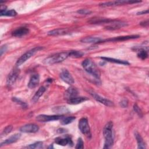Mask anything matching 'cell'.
Instances as JSON below:
<instances>
[{"mask_svg": "<svg viewBox=\"0 0 149 149\" xmlns=\"http://www.w3.org/2000/svg\"><path fill=\"white\" fill-rule=\"evenodd\" d=\"M19 73L20 70L18 68H15L10 72V73L8 76L6 80V83L8 86H11L15 83L19 76Z\"/></svg>", "mask_w": 149, "mask_h": 149, "instance_id": "52a82bcc", "label": "cell"}, {"mask_svg": "<svg viewBox=\"0 0 149 149\" xmlns=\"http://www.w3.org/2000/svg\"><path fill=\"white\" fill-rule=\"evenodd\" d=\"M53 148V146H52V145H51L49 147H48V148Z\"/></svg>", "mask_w": 149, "mask_h": 149, "instance_id": "60d3db41", "label": "cell"}, {"mask_svg": "<svg viewBox=\"0 0 149 149\" xmlns=\"http://www.w3.org/2000/svg\"><path fill=\"white\" fill-rule=\"evenodd\" d=\"M148 49L145 48H139L137 52V56L141 59H146L148 57Z\"/></svg>", "mask_w": 149, "mask_h": 149, "instance_id": "4316f807", "label": "cell"}, {"mask_svg": "<svg viewBox=\"0 0 149 149\" xmlns=\"http://www.w3.org/2000/svg\"><path fill=\"white\" fill-rule=\"evenodd\" d=\"M81 41L84 43H98L101 42L102 41V40L100 37H86L81 39Z\"/></svg>", "mask_w": 149, "mask_h": 149, "instance_id": "603a6c76", "label": "cell"}, {"mask_svg": "<svg viewBox=\"0 0 149 149\" xmlns=\"http://www.w3.org/2000/svg\"><path fill=\"white\" fill-rule=\"evenodd\" d=\"M89 93H90V94L98 102L105 105V106H107V107H113L114 105L112 101L105 98H104L101 96H100V95H98V94H97L96 93H95L94 91H89Z\"/></svg>", "mask_w": 149, "mask_h": 149, "instance_id": "8992f818", "label": "cell"}, {"mask_svg": "<svg viewBox=\"0 0 149 149\" xmlns=\"http://www.w3.org/2000/svg\"><path fill=\"white\" fill-rule=\"evenodd\" d=\"M20 137H21V134L20 133H16L15 134H13L11 136H10L9 138L6 139L5 141L2 142L0 144V147H1L5 145H8V144L15 143L20 138Z\"/></svg>", "mask_w": 149, "mask_h": 149, "instance_id": "2e32d148", "label": "cell"}, {"mask_svg": "<svg viewBox=\"0 0 149 149\" xmlns=\"http://www.w3.org/2000/svg\"><path fill=\"white\" fill-rule=\"evenodd\" d=\"M100 58L105 61L109 62H112L115 63H118V64H122V65H129V63L124 60H121V59H115V58H109V57H100Z\"/></svg>", "mask_w": 149, "mask_h": 149, "instance_id": "d6986e66", "label": "cell"}, {"mask_svg": "<svg viewBox=\"0 0 149 149\" xmlns=\"http://www.w3.org/2000/svg\"><path fill=\"white\" fill-rule=\"evenodd\" d=\"M12 128H13V127H12V125H9V126H8L7 127H6L4 129V130H3V132H2V133H1V135H2V136H5V135H6V134H9V133L12 131Z\"/></svg>", "mask_w": 149, "mask_h": 149, "instance_id": "1f68e13d", "label": "cell"}, {"mask_svg": "<svg viewBox=\"0 0 149 149\" xmlns=\"http://www.w3.org/2000/svg\"><path fill=\"white\" fill-rule=\"evenodd\" d=\"M77 12L80 15H90L92 13V12L91 10H90L89 9H80L79 10L77 11Z\"/></svg>", "mask_w": 149, "mask_h": 149, "instance_id": "d6a6232c", "label": "cell"}, {"mask_svg": "<svg viewBox=\"0 0 149 149\" xmlns=\"http://www.w3.org/2000/svg\"><path fill=\"white\" fill-rule=\"evenodd\" d=\"M41 49H42V48L40 47H36L33 48L27 51L26 53H24L23 55H22L17 59V61L16 62V65L17 66H20L22 64H23L24 62H25L27 59H29L30 58H31L36 52H37L38 51H40Z\"/></svg>", "mask_w": 149, "mask_h": 149, "instance_id": "277c9868", "label": "cell"}, {"mask_svg": "<svg viewBox=\"0 0 149 149\" xmlns=\"http://www.w3.org/2000/svg\"><path fill=\"white\" fill-rule=\"evenodd\" d=\"M43 146V143L42 141H37L33 144H30L27 147L30 148H41Z\"/></svg>", "mask_w": 149, "mask_h": 149, "instance_id": "f546056e", "label": "cell"}, {"mask_svg": "<svg viewBox=\"0 0 149 149\" xmlns=\"http://www.w3.org/2000/svg\"><path fill=\"white\" fill-rule=\"evenodd\" d=\"M108 23L109 24L107 26H106V29L109 30H115L127 26V24L125 22H123L119 20H112Z\"/></svg>", "mask_w": 149, "mask_h": 149, "instance_id": "4fadbf2b", "label": "cell"}, {"mask_svg": "<svg viewBox=\"0 0 149 149\" xmlns=\"http://www.w3.org/2000/svg\"><path fill=\"white\" fill-rule=\"evenodd\" d=\"M55 143L58 145L62 146H65L67 145L72 146L73 144L72 139L69 136L56 137L55 139Z\"/></svg>", "mask_w": 149, "mask_h": 149, "instance_id": "30bf717a", "label": "cell"}, {"mask_svg": "<svg viewBox=\"0 0 149 149\" xmlns=\"http://www.w3.org/2000/svg\"><path fill=\"white\" fill-rule=\"evenodd\" d=\"M38 130V126L34 123L27 124L20 128V131L23 133H36Z\"/></svg>", "mask_w": 149, "mask_h": 149, "instance_id": "8fae6325", "label": "cell"}, {"mask_svg": "<svg viewBox=\"0 0 149 149\" xmlns=\"http://www.w3.org/2000/svg\"><path fill=\"white\" fill-rule=\"evenodd\" d=\"M88 98L84 97H75L73 98H72L70 99H69L67 100V102L69 104L74 105V104H80L86 100H87Z\"/></svg>", "mask_w": 149, "mask_h": 149, "instance_id": "ffe728a7", "label": "cell"}, {"mask_svg": "<svg viewBox=\"0 0 149 149\" xmlns=\"http://www.w3.org/2000/svg\"><path fill=\"white\" fill-rule=\"evenodd\" d=\"M60 77L64 82L68 84H72L74 83V79L73 77L66 69H64L61 72Z\"/></svg>", "mask_w": 149, "mask_h": 149, "instance_id": "7c38bea8", "label": "cell"}, {"mask_svg": "<svg viewBox=\"0 0 149 149\" xmlns=\"http://www.w3.org/2000/svg\"><path fill=\"white\" fill-rule=\"evenodd\" d=\"M84 55V53L79 51H72L69 52V56L73 58L81 57Z\"/></svg>", "mask_w": 149, "mask_h": 149, "instance_id": "f1b7e54d", "label": "cell"}, {"mask_svg": "<svg viewBox=\"0 0 149 149\" xmlns=\"http://www.w3.org/2000/svg\"><path fill=\"white\" fill-rule=\"evenodd\" d=\"M134 136L136 137V139L137 140V148H146V143L144 141L143 138L141 137V136H140V134L137 133V132H136L134 133Z\"/></svg>", "mask_w": 149, "mask_h": 149, "instance_id": "cb8c5ba5", "label": "cell"}, {"mask_svg": "<svg viewBox=\"0 0 149 149\" xmlns=\"http://www.w3.org/2000/svg\"><path fill=\"white\" fill-rule=\"evenodd\" d=\"M112 127L113 123L111 121L108 122L104 127L103 135L105 138L104 148H109L111 147L113 144Z\"/></svg>", "mask_w": 149, "mask_h": 149, "instance_id": "6da1fadb", "label": "cell"}, {"mask_svg": "<svg viewBox=\"0 0 149 149\" xmlns=\"http://www.w3.org/2000/svg\"><path fill=\"white\" fill-rule=\"evenodd\" d=\"M17 15V12L14 9L6 10V9H1V16H15Z\"/></svg>", "mask_w": 149, "mask_h": 149, "instance_id": "484cf974", "label": "cell"}, {"mask_svg": "<svg viewBox=\"0 0 149 149\" xmlns=\"http://www.w3.org/2000/svg\"><path fill=\"white\" fill-rule=\"evenodd\" d=\"M45 90L46 88L43 87V86H41L39 88V89L36 91V93H35V94L34 95V96L32 98V101L33 102H36L38 99L40 98V97L44 93V92L45 91Z\"/></svg>", "mask_w": 149, "mask_h": 149, "instance_id": "d4e9b609", "label": "cell"}, {"mask_svg": "<svg viewBox=\"0 0 149 149\" xmlns=\"http://www.w3.org/2000/svg\"><path fill=\"white\" fill-rule=\"evenodd\" d=\"M29 29L26 27H20L14 30L12 32V35L14 37H21L22 36H24L27 34L29 33Z\"/></svg>", "mask_w": 149, "mask_h": 149, "instance_id": "ac0fdd59", "label": "cell"}, {"mask_svg": "<svg viewBox=\"0 0 149 149\" xmlns=\"http://www.w3.org/2000/svg\"><path fill=\"white\" fill-rule=\"evenodd\" d=\"M148 12V10H142V11H140V12H139L137 13V15H144V14H147Z\"/></svg>", "mask_w": 149, "mask_h": 149, "instance_id": "f35d334b", "label": "cell"}, {"mask_svg": "<svg viewBox=\"0 0 149 149\" xmlns=\"http://www.w3.org/2000/svg\"><path fill=\"white\" fill-rule=\"evenodd\" d=\"M78 127L80 131L88 137H91L90 128L88 125L87 119L86 118H82L80 119L78 124Z\"/></svg>", "mask_w": 149, "mask_h": 149, "instance_id": "5b68a950", "label": "cell"}, {"mask_svg": "<svg viewBox=\"0 0 149 149\" xmlns=\"http://www.w3.org/2000/svg\"><path fill=\"white\" fill-rule=\"evenodd\" d=\"M140 1H112V2H103L100 3V6L102 7H107V6H116L120 5H124L127 3H139Z\"/></svg>", "mask_w": 149, "mask_h": 149, "instance_id": "9c48e42d", "label": "cell"}, {"mask_svg": "<svg viewBox=\"0 0 149 149\" xmlns=\"http://www.w3.org/2000/svg\"><path fill=\"white\" fill-rule=\"evenodd\" d=\"M7 49V47L6 45H2L1 48V50H0V52H1V55H2L3 53L5 52Z\"/></svg>", "mask_w": 149, "mask_h": 149, "instance_id": "74e56055", "label": "cell"}, {"mask_svg": "<svg viewBox=\"0 0 149 149\" xmlns=\"http://www.w3.org/2000/svg\"><path fill=\"white\" fill-rule=\"evenodd\" d=\"M128 105V101L126 98H124L121 100L120 102V105L123 108H126L127 107Z\"/></svg>", "mask_w": 149, "mask_h": 149, "instance_id": "8d00e7d4", "label": "cell"}, {"mask_svg": "<svg viewBox=\"0 0 149 149\" xmlns=\"http://www.w3.org/2000/svg\"><path fill=\"white\" fill-rule=\"evenodd\" d=\"M69 56V52H62L55 54L47 57L44 60V63L48 65H52L61 62Z\"/></svg>", "mask_w": 149, "mask_h": 149, "instance_id": "3957f363", "label": "cell"}, {"mask_svg": "<svg viewBox=\"0 0 149 149\" xmlns=\"http://www.w3.org/2000/svg\"><path fill=\"white\" fill-rule=\"evenodd\" d=\"M133 109H134V111L138 114V115H139V116L142 117V116H143V113H142L141 109H140V108L137 106V104H134V106H133Z\"/></svg>", "mask_w": 149, "mask_h": 149, "instance_id": "d590c367", "label": "cell"}, {"mask_svg": "<svg viewBox=\"0 0 149 149\" xmlns=\"http://www.w3.org/2000/svg\"><path fill=\"white\" fill-rule=\"evenodd\" d=\"M68 33V30L67 29H57L49 31L48 34L49 36H60L64 35Z\"/></svg>", "mask_w": 149, "mask_h": 149, "instance_id": "7402d4cb", "label": "cell"}, {"mask_svg": "<svg viewBox=\"0 0 149 149\" xmlns=\"http://www.w3.org/2000/svg\"><path fill=\"white\" fill-rule=\"evenodd\" d=\"M66 132V130L63 128H60L57 130V132L59 133H65Z\"/></svg>", "mask_w": 149, "mask_h": 149, "instance_id": "ab89813d", "label": "cell"}, {"mask_svg": "<svg viewBox=\"0 0 149 149\" xmlns=\"http://www.w3.org/2000/svg\"><path fill=\"white\" fill-rule=\"evenodd\" d=\"M63 117L62 115H39L36 117V120L38 122H49L53 120H56L61 119Z\"/></svg>", "mask_w": 149, "mask_h": 149, "instance_id": "ba28073f", "label": "cell"}, {"mask_svg": "<svg viewBox=\"0 0 149 149\" xmlns=\"http://www.w3.org/2000/svg\"><path fill=\"white\" fill-rule=\"evenodd\" d=\"M139 36L138 35H131V36H120V37H113L112 38H109L105 40H102V41H125V40H128L131 39H134L139 38Z\"/></svg>", "mask_w": 149, "mask_h": 149, "instance_id": "9a60e30c", "label": "cell"}, {"mask_svg": "<svg viewBox=\"0 0 149 149\" xmlns=\"http://www.w3.org/2000/svg\"><path fill=\"white\" fill-rule=\"evenodd\" d=\"M12 100H13V101L17 102V104H19L23 108L27 107V104H26L25 102L22 101L20 100H19L18 98H16V97H13Z\"/></svg>", "mask_w": 149, "mask_h": 149, "instance_id": "e575fe53", "label": "cell"}, {"mask_svg": "<svg viewBox=\"0 0 149 149\" xmlns=\"http://www.w3.org/2000/svg\"><path fill=\"white\" fill-rule=\"evenodd\" d=\"M53 111L55 112L59 113H62V112H64V113L69 112L68 109H66V108H65L64 107H55V108H54V109H53Z\"/></svg>", "mask_w": 149, "mask_h": 149, "instance_id": "4dcf8cb0", "label": "cell"}, {"mask_svg": "<svg viewBox=\"0 0 149 149\" xmlns=\"http://www.w3.org/2000/svg\"><path fill=\"white\" fill-rule=\"evenodd\" d=\"M82 66L88 73L98 80L100 77V72L95 64L90 59H86L82 62Z\"/></svg>", "mask_w": 149, "mask_h": 149, "instance_id": "7a4b0ae2", "label": "cell"}, {"mask_svg": "<svg viewBox=\"0 0 149 149\" xmlns=\"http://www.w3.org/2000/svg\"><path fill=\"white\" fill-rule=\"evenodd\" d=\"M78 93H79L78 90L76 87L71 86L65 91L64 93V97L65 99L68 100L69 99L76 97Z\"/></svg>", "mask_w": 149, "mask_h": 149, "instance_id": "5bb4252c", "label": "cell"}, {"mask_svg": "<svg viewBox=\"0 0 149 149\" xmlns=\"http://www.w3.org/2000/svg\"><path fill=\"white\" fill-rule=\"evenodd\" d=\"M84 143L83 141V140L81 139V138H79L76 143V146L75 147L76 148H83L84 146H83Z\"/></svg>", "mask_w": 149, "mask_h": 149, "instance_id": "836d02e7", "label": "cell"}, {"mask_svg": "<svg viewBox=\"0 0 149 149\" xmlns=\"http://www.w3.org/2000/svg\"><path fill=\"white\" fill-rule=\"evenodd\" d=\"M112 20L106 19V18H102V17H93L90 20H88V22L92 24H99V23H108L110 22H111Z\"/></svg>", "mask_w": 149, "mask_h": 149, "instance_id": "44dd1931", "label": "cell"}, {"mask_svg": "<svg viewBox=\"0 0 149 149\" xmlns=\"http://www.w3.org/2000/svg\"><path fill=\"white\" fill-rule=\"evenodd\" d=\"M40 82V76L38 74H33L28 83V87L30 88H34L38 86Z\"/></svg>", "mask_w": 149, "mask_h": 149, "instance_id": "e0dca14e", "label": "cell"}, {"mask_svg": "<svg viewBox=\"0 0 149 149\" xmlns=\"http://www.w3.org/2000/svg\"><path fill=\"white\" fill-rule=\"evenodd\" d=\"M75 119H76V118L74 116H68V117H65V118H63V116L61 119L60 122L62 125H68V124L72 123Z\"/></svg>", "mask_w": 149, "mask_h": 149, "instance_id": "83f0119b", "label": "cell"}]
</instances>
